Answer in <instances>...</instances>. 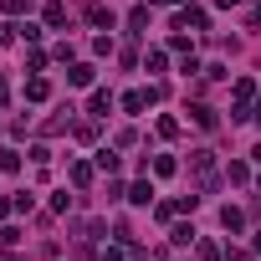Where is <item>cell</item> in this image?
<instances>
[{
	"instance_id": "11",
	"label": "cell",
	"mask_w": 261,
	"mask_h": 261,
	"mask_svg": "<svg viewBox=\"0 0 261 261\" xmlns=\"http://www.w3.org/2000/svg\"><path fill=\"white\" fill-rule=\"evenodd\" d=\"M256 159H261V149H256Z\"/></svg>"
},
{
	"instance_id": "7",
	"label": "cell",
	"mask_w": 261,
	"mask_h": 261,
	"mask_svg": "<svg viewBox=\"0 0 261 261\" xmlns=\"http://www.w3.org/2000/svg\"><path fill=\"white\" fill-rule=\"evenodd\" d=\"M26 6H31V0H6V11H11V16H21Z\"/></svg>"
},
{
	"instance_id": "3",
	"label": "cell",
	"mask_w": 261,
	"mask_h": 261,
	"mask_svg": "<svg viewBox=\"0 0 261 261\" xmlns=\"http://www.w3.org/2000/svg\"><path fill=\"white\" fill-rule=\"evenodd\" d=\"M0 169L16 174V169H21V154H16V149H6V154H0Z\"/></svg>"
},
{
	"instance_id": "4",
	"label": "cell",
	"mask_w": 261,
	"mask_h": 261,
	"mask_svg": "<svg viewBox=\"0 0 261 261\" xmlns=\"http://www.w3.org/2000/svg\"><path fill=\"white\" fill-rule=\"evenodd\" d=\"M128 200H134V205H149V200H154V190H149V185H134V190H128Z\"/></svg>"
},
{
	"instance_id": "8",
	"label": "cell",
	"mask_w": 261,
	"mask_h": 261,
	"mask_svg": "<svg viewBox=\"0 0 261 261\" xmlns=\"http://www.w3.org/2000/svg\"><path fill=\"white\" fill-rule=\"evenodd\" d=\"M102 261H123V251H102Z\"/></svg>"
},
{
	"instance_id": "12",
	"label": "cell",
	"mask_w": 261,
	"mask_h": 261,
	"mask_svg": "<svg viewBox=\"0 0 261 261\" xmlns=\"http://www.w3.org/2000/svg\"><path fill=\"white\" fill-rule=\"evenodd\" d=\"M256 113H261V108H256Z\"/></svg>"
},
{
	"instance_id": "6",
	"label": "cell",
	"mask_w": 261,
	"mask_h": 261,
	"mask_svg": "<svg viewBox=\"0 0 261 261\" xmlns=\"http://www.w3.org/2000/svg\"><path fill=\"white\" fill-rule=\"evenodd\" d=\"M46 92H51V87H46V82H41V77H36V82H31V87H26V97H31V102H41V97H46Z\"/></svg>"
},
{
	"instance_id": "2",
	"label": "cell",
	"mask_w": 261,
	"mask_h": 261,
	"mask_svg": "<svg viewBox=\"0 0 261 261\" xmlns=\"http://www.w3.org/2000/svg\"><path fill=\"white\" fill-rule=\"evenodd\" d=\"M220 220H225V230H241V225H246V220H241V210H236V205H225V210H220Z\"/></svg>"
},
{
	"instance_id": "5",
	"label": "cell",
	"mask_w": 261,
	"mask_h": 261,
	"mask_svg": "<svg viewBox=\"0 0 261 261\" xmlns=\"http://www.w3.org/2000/svg\"><path fill=\"white\" fill-rule=\"evenodd\" d=\"M72 82H77V87H87V82H92V67H87V62H82V67H72Z\"/></svg>"
},
{
	"instance_id": "10",
	"label": "cell",
	"mask_w": 261,
	"mask_h": 261,
	"mask_svg": "<svg viewBox=\"0 0 261 261\" xmlns=\"http://www.w3.org/2000/svg\"><path fill=\"white\" fill-rule=\"evenodd\" d=\"M256 251H261V236H256Z\"/></svg>"
},
{
	"instance_id": "1",
	"label": "cell",
	"mask_w": 261,
	"mask_h": 261,
	"mask_svg": "<svg viewBox=\"0 0 261 261\" xmlns=\"http://www.w3.org/2000/svg\"><path fill=\"white\" fill-rule=\"evenodd\" d=\"M190 118H195V123H200V128H215V113H210V108H205V102H200V108H190Z\"/></svg>"
},
{
	"instance_id": "9",
	"label": "cell",
	"mask_w": 261,
	"mask_h": 261,
	"mask_svg": "<svg viewBox=\"0 0 261 261\" xmlns=\"http://www.w3.org/2000/svg\"><path fill=\"white\" fill-rule=\"evenodd\" d=\"M215 6H236V0H215Z\"/></svg>"
}]
</instances>
